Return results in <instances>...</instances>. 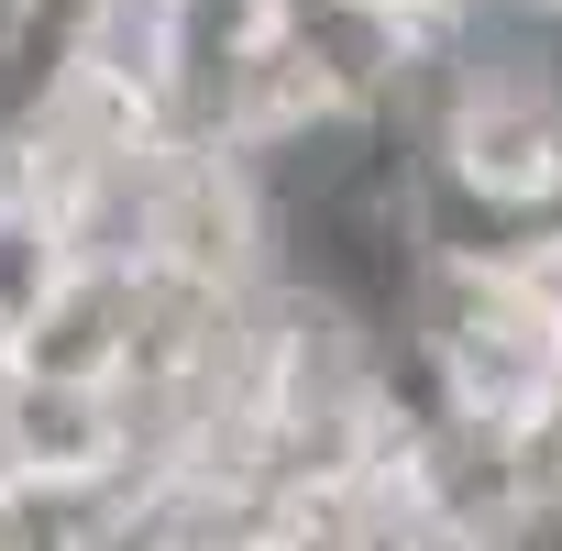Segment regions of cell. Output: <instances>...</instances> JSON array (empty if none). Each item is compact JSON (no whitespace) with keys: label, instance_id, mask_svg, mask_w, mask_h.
<instances>
[{"label":"cell","instance_id":"6da1fadb","mask_svg":"<svg viewBox=\"0 0 562 551\" xmlns=\"http://www.w3.org/2000/svg\"><path fill=\"white\" fill-rule=\"evenodd\" d=\"M122 321H133V265H67L45 288V310L12 331V364H34V375H100L111 386Z\"/></svg>","mask_w":562,"mask_h":551}]
</instances>
